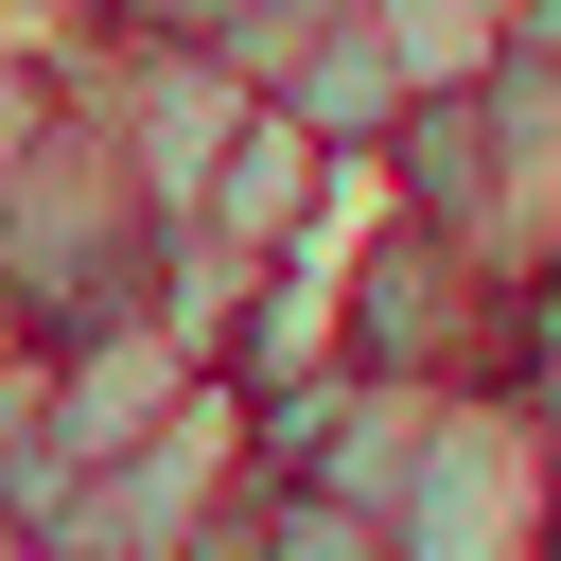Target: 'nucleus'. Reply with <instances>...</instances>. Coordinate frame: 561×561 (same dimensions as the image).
Returning a JSON list of instances; mask_svg holds the SVG:
<instances>
[{"instance_id":"nucleus-1","label":"nucleus","mask_w":561,"mask_h":561,"mask_svg":"<svg viewBox=\"0 0 561 561\" xmlns=\"http://www.w3.org/2000/svg\"><path fill=\"white\" fill-rule=\"evenodd\" d=\"M508 421H526V473H543V508H561V351L508 368Z\"/></svg>"}]
</instances>
